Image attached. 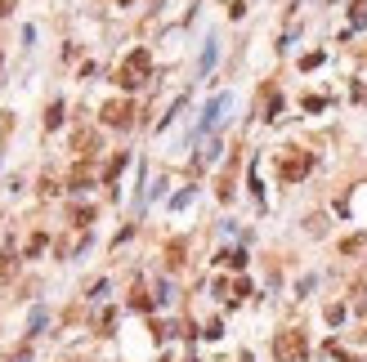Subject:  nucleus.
Returning a JSON list of instances; mask_svg holds the SVG:
<instances>
[{"instance_id": "9d476101", "label": "nucleus", "mask_w": 367, "mask_h": 362, "mask_svg": "<svg viewBox=\"0 0 367 362\" xmlns=\"http://www.w3.org/2000/svg\"><path fill=\"white\" fill-rule=\"evenodd\" d=\"M220 264H229V269H247V255H242V251H224Z\"/></svg>"}, {"instance_id": "f257e3e1", "label": "nucleus", "mask_w": 367, "mask_h": 362, "mask_svg": "<svg viewBox=\"0 0 367 362\" xmlns=\"http://www.w3.org/2000/svg\"><path fill=\"white\" fill-rule=\"evenodd\" d=\"M148 76H153V54H148V50H130V59L117 68V85H121V90H139Z\"/></svg>"}, {"instance_id": "9b49d317", "label": "nucleus", "mask_w": 367, "mask_h": 362, "mask_svg": "<svg viewBox=\"0 0 367 362\" xmlns=\"http://www.w3.org/2000/svg\"><path fill=\"white\" fill-rule=\"evenodd\" d=\"M90 184V166H77L72 170V188H86Z\"/></svg>"}, {"instance_id": "20e7f679", "label": "nucleus", "mask_w": 367, "mask_h": 362, "mask_svg": "<svg viewBox=\"0 0 367 362\" xmlns=\"http://www.w3.org/2000/svg\"><path fill=\"white\" fill-rule=\"evenodd\" d=\"M103 126H112V130H126L130 121H135V108H130L126 99H112V103H103Z\"/></svg>"}, {"instance_id": "f03ea898", "label": "nucleus", "mask_w": 367, "mask_h": 362, "mask_svg": "<svg viewBox=\"0 0 367 362\" xmlns=\"http://www.w3.org/2000/svg\"><path fill=\"white\" fill-rule=\"evenodd\" d=\"M274 358L278 362H305L309 358L305 331H278V336H274Z\"/></svg>"}, {"instance_id": "1a4fd4ad", "label": "nucleus", "mask_w": 367, "mask_h": 362, "mask_svg": "<svg viewBox=\"0 0 367 362\" xmlns=\"http://www.w3.org/2000/svg\"><path fill=\"white\" fill-rule=\"evenodd\" d=\"M45 126H50V130L63 126V103H50V112H45Z\"/></svg>"}, {"instance_id": "423d86ee", "label": "nucleus", "mask_w": 367, "mask_h": 362, "mask_svg": "<svg viewBox=\"0 0 367 362\" xmlns=\"http://www.w3.org/2000/svg\"><path fill=\"white\" fill-rule=\"evenodd\" d=\"M126 161H130L126 152H121V157H112V161H108V170H103V179H108V184H112V179H117L121 170H126Z\"/></svg>"}, {"instance_id": "0eeeda50", "label": "nucleus", "mask_w": 367, "mask_h": 362, "mask_svg": "<svg viewBox=\"0 0 367 362\" xmlns=\"http://www.w3.org/2000/svg\"><path fill=\"white\" fill-rule=\"evenodd\" d=\"M350 23H354V27L367 23V0H354V5H350Z\"/></svg>"}, {"instance_id": "39448f33", "label": "nucleus", "mask_w": 367, "mask_h": 362, "mask_svg": "<svg viewBox=\"0 0 367 362\" xmlns=\"http://www.w3.org/2000/svg\"><path fill=\"white\" fill-rule=\"evenodd\" d=\"M220 112H224V99H211V108H206V117H202V130H211L215 121H220Z\"/></svg>"}, {"instance_id": "f8f14e48", "label": "nucleus", "mask_w": 367, "mask_h": 362, "mask_svg": "<svg viewBox=\"0 0 367 362\" xmlns=\"http://www.w3.org/2000/svg\"><path fill=\"white\" fill-rule=\"evenodd\" d=\"M0 14H9V0H0Z\"/></svg>"}, {"instance_id": "6e6552de", "label": "nucleus", "mask_w": 367, "mask_h": 362, "mask_svg": "<svg viewBox=\"0 0 367 362\" xmlns=\"http://www.w3.org/2000/svg\"><path fill=\"white\" fill-rule=\"evenodd\" d=\"M14 255H9V251H0V282H9V278H14Z\"/></svg>"}, {"instance_id": "7ed1b4c3", "label": "nucleus", "mask_w": 367, "mask_h": 362, "mask_svg": "<svg viewBox=\"0 0 367 362\" xmlns=\"http://www.w3.org/2000/svg\"><path fill=\"white\" fill-rule=\"evenodd\" d=\"M282 179H287V184H296V179H305L309 175V170H314V157H309V152H296V148H291L287 152V157H282Z\"/></svg>"}]
</instances>
